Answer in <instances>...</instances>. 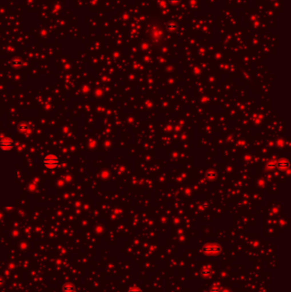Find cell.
Masks as SVG:
<instances>
[{
	"mask_svg": "<svg viewBox=\"0 0 291 292\" xmlns=\"http://www.w3.org/2000/svg\"><path fill=\"white\" fill-rule=\"evenodd\" d=\"M12 144H13V142L10 140V138H3L0 141V148L4 150H8L9 149H11Z\"/></svg>",
	"mask_w": 291,
	"mask_h": 292,
	"instance_id": "cell-2",
	"label": "cell"
},
{
	"mask_svg": "<svg viewBox=\"0 0 291 292\" xmlns=\"http://www.w3.org/2000/svg\"><path fill=\"white\" fill-rule=\"evenodd\" d=\"M18 128H19V130H21V131H25V130H27V129L28 128V126H26V125H24V124H21V125H20V126H18Z\"/></svg>",
	"mask_w": 291,
	"mask_h": 292,
	"instance_id": "cell-4",
	"label": "cell"
},
{
	"mask_svg": "<svg viewBox=\"0 0 291 292\" xmlns=\"http://www.w3.org/2000/svg\"><path fill=\"white\" fill-rule=\"evenodd\" d=\"M58 163V158L57 156H53V155H50V156H46L44 160V164L48 168H55L57 167Z\"/></svg>",
	"mask_w": 291,
	"mask_h": 292,
	"instance_id": "cell-1",
	"label": "cell"
},
{
	"mask_svg": "<svg viewBox=\"0 0 291 292\" xmlns=\"http://www.w3.org/2000/svg\"><path fill=\"white\" fill-rule=\"evenodd\" d=\"M74 290H75L74 286L71 284H66L62 287L63 292H74Z\"/></svg>",
	"mask_w": 291,
	"mask_h": 292,
	"instance_id": "cell-3",
	"label": "cell"
},
{
	"mask_svg": "<svg viewBox=\"0 0 291 292\" xmlns=\"http://www.w3.org/2000/svg\"><path fill=\"white\" fill-rule=\"evenodd\" d=\"M3 284V279L2 278H0V285H2Z\"/></svg>",
	"mask_w": 291,
	"mask_h": 292,
	"instance_id": "cell-5",
	"label": "cell"
}]
</instances>
